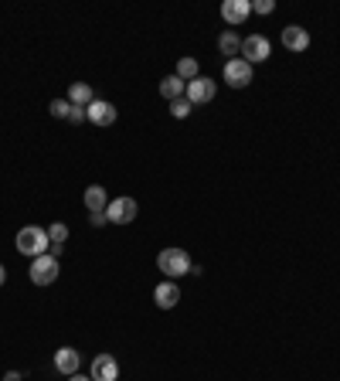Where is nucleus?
<instances>
[{
  "label": "nucleus",
  "mask_w": 340,
  "mask_h": 381,
  "mask_svg": "<svg viewBox=\"0 0 340 381\" xmlns=\"http://www.w3.org/2000/svg\"><path fill=\"white\" fill-rule=\"evenodd\" d=\"M249 14H252V0H225V3H221V17L235 27L245 24Z\"/></svg>",
  "instance_id": "10"
},
{
  "label": "nucleus",
  "mask_w": 340,
  "mask_h": 381,
  "mask_svg": "<svg viewBox=\"0 0 340 381\" xmlns=\"http://www.w3.org/2000/svg\"><path fill=\"white\" fill-rule=\"evenodd\" d=\"M272 7H276L272 0H252V10L256 14H272Z\"/></svg>",
  "instance_id": "23"
},
{
  "label": "nucleus",
  "mask_w": 340,
  "mask_h": 381,
  "mask_svg": "<svg viewBox=\"0 0 340 381\" xmlns=\"http://www.w3.org/2000/svg\"><path fill=\"white\" fill-rule=\"evenodd\" d=\"M14 245H17V252H21V255H31V259H38V255H45L48 249H52V242H48V229L27 225V229L17 231Z\"/></svg>",
  "instance_id": "1"
},
{
  "label": "nucleus",
  "mask_w": 340,
  "mask_h": 381,
  "mask_svg": "<svg viewBox=\"0 0 340 381\" xmlns=\"http://www.w3.org/2000/svg\"><path fill=\"white\" fill-rule=\"evenodd\" d=\"M184 89H187V82L177 76H167V78H160V96L163 99H184Z\"/></svg>",
  "instance_id": "15"
},
{
  "label": "nucleus",
  "mask_w": 340,
  "mask_h": 381,
  "mask_svg": "<svg viewBox=\"0 0 340 381\" xmlns=\"http://www.w3.org/2000/svg\"><path fill=\"white\" fill-rule=\"evenodd\" d=\"M58 273H61V266H58V259L52 252L38 255V259H31V269H27V276L34 286H52L58 280Z\"/></svg>",
  "instance_id": "3"
},
{
  "label": "nucleus",
  "mask_w": 340,
  "mask_h": 381,
  "mask_svg": "<svg viewBox=\"0 0 340 381\" xmlns=\"http://www.w3.org/2000/svg\"><path fill=\"white\" fill-rule=\"evenodd\" d=\"M85 208H89L92 215H105V208H109V194H105L103 184H89V187H85Z\"/></svg>",
  "instance_id": "14"
},
{
  "label": "nucleus",
  "mask_w": 340,
  "mask_h": 381,
  "mask_svg": "<svg viewBox=\"0 0 340 381\" xmlns=\"http://www.w3.org/2000/svg\"><path fill=\"white\" fill-rule=\"evenodd\" d=\"M191 109H194V106H191L187 99H174V102H170V116H174V120H187V116H191Z\"/></svg>",
  "instance_id": "21"
},
{
  "label": "nucleus",
  "mask_w": 340,
  "mask_h": 381,
  "mask_svg": "<svg viewBox=\"0 0 340 381\" xmlns=\"http://www.w3.org/2000/svg\"><path fill=\"white\" fill-rule=\"evenodd\" d=\"M92 99H96V96H92L89 82H72V89H68V102H72V106H89Z\"/></svg>",
  "instance_id": "17"
},
{
  "label": "nucleus",
  "mask_w": 340,
  "mask_h": 381,
  "mask_svg": "<svg viewBox=\"0 0 340 381\" xmlns=\"http://www.w3.org/2000/svg\"><path fill=\"white\" fill-rule=\"evenodd\" d=\"M198 76H201V72H198V62H194V58H181V62H177V78L194 82Z\"/></svg>",
  "instance_id": "19"
},
{
  "label": "nucleus",
  "mask_w": 340,
  "mask_h": 381,
  "mask_svg": "<svg viewBox=\"0 0 340 381\" xmlns=\"http://www.w3.org/2000/svg\"><path fill=\"white\" fill-rule=\"evenodd\" d=\"M136 215H140V204L133 198H112L109 208H105V218L112 225H130V222H136Z\"/></svg>",
  "instance_id": "5"
},
{
  "label": "nucleus",
  "mask_w": 340,
  "mask_h": 381,
  "mask_svg": "<svg viewBox=\"0 0 340 381\" xmlns=\"http://www.w3.org/2000/svg\"><path fill=\"white\" fill-rule=\"evenodd\" d=\"M218 51L228 55V58H238V55H242V38H238L235 31H221V38H218Z\"/></svg>",
  "instance_id": "16"
},
{
  "label": "nucleus",
  "mask_w": 340,
  "mask_h": 381,
  "mask_svg": "<svg viewBox=\"0 0 340 381\" xmlns=\"http://www.w3.org/2000/svg\"><path fill=\"white\" fill-rule=\"evenodd\" d=\"M218 96V82L208 76H198L194 82H187V89H184V99L191 102V106H205Z\"/></svg>",
  "instance_id": "4"
},
{
  "label": "nucleus",
  "mask_w": 340,
  "mask_h": 381,
  "mask_svg": "<svg viewBox=\"0 0 340 381\" xmlns=\"http://www.w3.org/2000/svg\"><path fill=\"white\" fill-rule=\"evenodd\" d=\"M283 48L286 51H306L310 48V31L300 24L283 27Z\"/></svg>",
  "instance_id": "12"
},
{
  "label": "nucleus",
  "mask_w": 340,
  "mask_h": 381,
  "mask_svg": "<svg viewBox=\"0 0 340 381\" xmlns=\"http://www.w3.org/2000/svg\"><path fill=\"white\" fill-rule=\"evenodd\" d=\"M92 381H119V364L112 354H99L92 361Z\"/></svg>",
  "instance_id": "11"
},
{
  "label": "nucleus",
  "mask_w": 340,
  "mask_h": 381,
  "mask_svg": "<svg viewBox=\"0 0 340 381\" xmlns=\"http://www.w3.org/2000/svg\"><path fill=\"white\" fill-rule=\"evenodd\" d=\"M116 106L105 99H92L89 102V123H96V127H112L116 123Z\"/></svg>",
  "instance_id": "8"
},
{
  "label": "nucleus",
  "mask_w": 340,
  "mask_h": 381,
  "mask_svg": "<svg viewBox=\"0 0 340 381\" xmlns=\"http://www.w3.org/2000/svg\"><path fill=\"white\" fill-rule=\"evenodd\" d=\"M92 225H96V229H103V225H109V218H105V215H92Z\"/></svg>",
  "instance_id": "24"
},
{
  "label": "nucleus",
  "mask_w": 340,
  "mask_h": 381,
  "mask_svg": "<svg viewBox=\"0 0 340 381\" xmlns=\"http://www.w3.org/2000/svg\"><path fill=\"white\" fill-rule=\"evenodd\" d=\"M48 113H52L54 120H68V113H72V102H68V99H52Z\"/></svg>",
  "instance_id": "20"
},
{
  "label": "nucleus",
  "mask_w": 340,
  "mask_h": 381,
  "mask_svg": "<svg viewBox=\"0 0 340 381\" xmlns=\"http://www.w3.org/2000/svg\"><path fill=\"white\" fill-rule=\"evenodd\" d=\"M3 381H24V375H21V371H7V375H3Z\"/></svg>",
  "instance_id": "25"
},
{
  "label": "nucleus",
  "mask_w": 340,
  "mask_h": 381,
  "mask_svg": "<svg viewBox=\"0 0 340 381\" xmlns=\"http://www.w3.org/2000/svg\"><path fill=\"white\" fill-rule=\"evenodd\" d=\"M68 381H89V378H82V375H72V378H68Z\"/></svg>",
  "instance_id": "27"
},
{
  "label": "nucleus",
  "mask_w": 340,
  "mask_h": 381,
  "mask_svg": "<svg viewBox=\"0 0 340 381\" xmlns=\"http://www.w3.org/2000/svg\"><path fill=\"white\" fill-rule=\"evenodd\" d=\"M3 282H7V269L0 266V286H3Z\"/></svg>",
  "instance_id": "26"
},
{
  "label": "nucleus",
  "mask_w": 340,
  "mask_h": 381,
  "mask_svg": "<svg viewBox=\"0 0 340 381\" xmlns=\"http://www.w3.org/2000/svg\"><path fill=\"white\" fill-rule=\"evenodd\" d=\"M54 368L61 371V375H79V368H82V354L75 351V347H58L54 351Z\"/></svg>",
  "instance_id": "9"
},
{
  "label": "nucleus",
  "mask_w": 340,
  "mask_h": 381,
  "mask_svg": "<svg viewBox=\"0 0 340 381\" xmlns=\"http://www.w3.org/2000/svg\"><path fill=\"white\" fill-rule=\"evenodd\" d=\"M68 120H72V123H85V120H89V106H72Z\"/></svg>",
  "instance_id": "22"
},
{
  "label": "nucleus",
  "mask_w": 340,
  "mask_h": 381,
  "mask_svg": "<svg viewBox=\"0 0 340 381\" xmlns=\"http://www.w3.org/2000/svg\"><path fill=\"white\" fill-rule=\"evenodd\" d=\"M154 300H157L160 310H174V306L181 303V289H177V282H174V280H163L157 289H154Z\"/></svg>",
  "instance_id": "13"
},
{
  "label": "nucleus",
  "mask_w": 340,
  "mask_h": 381,
  "mask_svg": "<svg viewBox=\"0 0 340 381\" xmlns=\"http://www.w3.org/2000/svg\"><path fill=\"white\" fill-rule=\"evenodd\" d=\"M157 266H160V273H163L167 280H177V276H187V273L194 269L191 255L184 252V249H163V252L157 255Z\"/></svg>",
  "instance_id": "2"
},
{
  "label": "nucleus",
  "mask_w": 340,
  "mask_h": 381,
  "mask_svg": "<svg viewBox=\"0 0 340 381\" xmlns=\"http://www.w3.org/2000/svg\"><path fill=\"white\" fill-rule=\"evenodd\" d=\"M252 78H256V72H252V65H249L245 58H228V62H225V82H228L232 89L252 85Z\"/></svg>",
  "instance_id": "7"
},
{
  "label": "nucleus",
  "mask_w": 340,
  "mask_h": 381,
  "mask_svg": "<svg viewBox=\"0 0 340 381\" xmlns=\"http://www.w3.org/2000/svg\"><path fill=\"white\" fill-rule=\"evenodd\" d=\"M48 242H52V249H54V245H58V249H65V242H68V225H61V222L48 225Z\"/></svg>",
  "instance_id": "18"
},
{
  "label": "nucleus",
  "mask_w": 340,
  "mask_h": 381,
  "mask_svg": "<svg viewBox=\"0 0 340 381\" xmlns=\"http://www.w3.org/2000/svg\"><path fill=\"white\" fill-rule=\"evenodd\" d=\"M272 55V45H269V38L265 34H252V38H242V55L238 58H245L249 65H259Z\"/></svg>",
  "instance_id": "6"
}]
</instances>
